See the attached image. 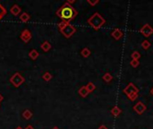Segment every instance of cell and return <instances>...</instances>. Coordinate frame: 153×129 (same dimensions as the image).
Segmentation results:
<instances>
[{
	"mask_svg": "<svg viewBox=\"0 0 153 129\" xmlns=\"http://www.w3.org/2000/svg\"><path fill=\"white\" fill-rule=\"evenodd\" d=\"M56 15L58 16L63 22L70 23V22L74 20V19L77 16L78 12L72 5L66 2L56 12Z\"/></svg>",
	"mask_w": 153,
	"mask_h": 129,
	"instance_id": "cell-1",
	"label": "cell"
},
{
	"mask_svg": "<svg viewBox=\"0 0 153 129\" xmlns=\"http://www.w3.org/2000/svg\"><path fill=\"white\" fill-rule=\"evenodd\" d=\"M87 23H88L89 25H91L95 31H99L106 23V20H105V18L99 14V13L96 12L88 19Z\"/></svg>",
	"mask_w": 153,
	"mask_h": 129,
	"instance_id": "cell-2",
	"label": "cell"
},
{
	"mask_svg": "<svg viewBox=\"0 0 153 129\" xmlns=\"http://www.w3.org/2000/svg\"><path fill=\"white\" fill-rule=\"evenodd\" d=\"M124 93L127 96V98H128L130 100L133 101L135 100L138 96H139V89L138 87L134 84L133 82H129L128 84L125 86V88L123 90Z\"/></svg>",
	"mask_w": 153,
	"mask_h": 129,
	"instance_id": "cell-3",
	"label": "cell"
},
{
	"mask_svg": "<svg viewBox=\"0 0 153 129\" xmlns=\"http://www.w3.org/2000/svg\"><path fill=\"white\" fill-rule=\"evenodd\" d=\"M24 81H25L24 77L19 72H16L14 75H12L11 78H10V82L16 88L20 87L24 82Z\"/></svg>",
	"mask_w": 153,
	"mask_h": 129,
	"instance_id": "cell-4",
	"label": "cell"
},
{
	"mask_svg": "<svg viewBox=\"0 0 153 129\" xmlns=\"http://www.w3.org/2000/svg\"><path fill=\"white\" fill-rule=\"evenodd\" d=\"M60 32L66 38L69 39V38H71L76 32V28L74 26V25H72L71 23H67L66 26L60 31Z\"/></svg>",
	"mask_w": 153,
	"mask_h": 129,
	"instance_id": "cell-5",
	"label": "cell"
},
{
	"mask_svg": "<svg viewBox=\"0 0 153 129\" xmlns=\"http://www.w3.org/2000/svg\"><path fill=\"white\" fill-rule=\"evenodd\" d=\"M140 32H141L144 37L148 38L153 34V27H151L149 23H146L140 29Z\"/></svg>",
	"mask_w": 153,
	"mask_h": 129,
	"instance_id": "cell-6",
	"label": "cell"
},
{
	"mask_svg": "<svg viewBox=\"0 0 153 129\" xmlns=\"http://www.w3.org/2000/svg\"><path fill=\"white\" fill-rule=\"evenodd\" d=\"M132 108H133V110H134L137 114L142 115L146 110H147V106H146L144 103H142V101H138L136 104L132 107Z\"/></svg>",
	"mask_w": 153,
	"mask_h": 129,
	"instance_id": "cell-7",
	"label": "cell"
},
{
	"mask_svg": "<svg viewBox=\"0 0 153 129\" xmlns=\"http://www.w3.org/2000/svg\"><path fill=\"white\" fill-rule=\"evenodd\" d=\"M31 37H32V35H31V32L30 30L28 29H24L22 33L20 35V38L21 40L24 42V43H28L30 40H31Z\"/></svg>",
	"mask_w": 153,
	"mask_h": 129,
	"instance_id": "cell-8",
	"label": "cell"
},
{
	"mask_svg": "<svg viewBox=\"0 0 153 129\" xmlns=\"http://www.w3.org/2000/svg\"><path fill=\"white\" fill-rule=\"evenodd\" d=\"M111 36L115 39L116 41H119L121 38L124 36L123 31L120 29H114L111 32Z\"/></svg>",
	"mask_w": 153,
	"mask_h": 129,
	"instance_id": "cell-9",
	"label": "cell"
},
{
	"mask_svg": "<svg viewBox=\"0 0 153 129\" xmlns=\"http://www.w3.org/2000/svg\"><path fill=\"white\" fill-rule=\"evenodd\" d=\"M10 12H11V14L13 15H15V16H17L18 15H20L21 14V12H22V8L19 6L18 5H14L12 6V7L10 8Z\"/></svg>",
	"mask_w": 153,
	"mask_h": 129,
	"instance_id": "cell-10",
	"label": "cell"
},
{
	"mask_svg": "<svg viewBox=\"0 0 153 129\" xmlns=\"http://www.w3.org/2000/svg\"><path fill=\"white\" fill-rule=\"evenodd\" d=\"M123 112V110L121 109L119 107L117 106H115L111 108V110H110V113L112 114L113 117H118V116Z\"/></svg>",
	"mask_w": 153,
	"mask_h": 129,
	"instance_id": "cell-11",
	"label": "cell"
},
{
	"mask_svg": "<svg viewBox=\"0 0 153 129\" xmlns=\"http://www.w3.org/2000/svg\"><path fill=\"white\" fill-rule=\"evenodd\" d=\"M51 47H52V46H51V44L48 41H45L40 45V48H41V49L44 51V52H48V51H49L51 49Z\"/></svg>",
	"mask_w": 153,
	"mask_h": 129,
	"instance_id": "cell-12",
	"label": "cell"
},
{
	"mask_svg": "<svg viewBox=\"0 0 153 129\" xmlns=\"http://www.w3.org/2000/svg\"><path fill=\"white\" fill-rule=\"evenodd\" d=\"M78 93L81 97L82 98H86V97L89 95V92L87 91L86 86H81L79 90H78Z\"/></svg>",
	"mask_w": 153,
	"mask_h": 129,
	"instance_id": "cell-13",
	"label": "cell"
},
{
	"mask_svg": "<svg viewBox=\"0 0 153 129\" xmlns=\"http://www.w3.org/2000/svg\"><path fill=\"white\" fill-rule=\"evenodd\" d=\"M81 57H83L86 59V57H89L91 55V51L89 48H83L81 50Z\"/></svg>",
	"mask_w": 153,
	"mask_h": 129,
	"instance_id": "cell-14",
	"label": "cell"
},
{
	"mask_svg": "<svg viewBox=\"0 0 153 129\" xmlns=\"http://www.w3.org/2000/svg\"><path fill=\"white\" fill-rule=\"evenodd\" d=\"M39 56H40V53L38 52L36 49H31L29 52V57L32 60H36L38 57H39Z\"/></svg>",
	"mask_w": 153,
	"mask_h": 129,
	"instance_id": "cell-15",
	"label": "cell"
},
{
	"mask_svg": "<svg viewBox=\"0 0 153 129\" xmlns=\"http://www.w3.org/2000/svg\"><path fill=\"white\" fill-rule=\"evenodd\" d=\"M102 79H103L106 82H110L112 80H113V76H112V74H110V73H108V72H107V73H105L103 75H102Z\"/></svg>",
	"mask_w": 153,
	"mask_h": 129,
	"instance_id": "cell-16",
	"label": "cell"
},
{
	"mask_svg": "<svg viewBox=\"0 0 153 129\" xmlns=\"http://www.w3.org/2000/svg\"><path fill=\"white\" fill-rule=\"evenodd\" d=\"M85 86H86V89H87V91L89 92V93H91V92H94V91H95V89H96V85H95L92 82H88Z\"/></svg>",
	"mask_w": 153,
	"mask_h": 129,
	"instance_id": "cell-17",
	"label": "cell"
},
{
	"mask_svg": "<svg viewBox=\"0 0 153 129\" xmlns=\"http://www.w3.org/2000/svg\"><path fill=\"white\" fill-rule=\"evenodd\" d=\"M30 15L28 14V13H26V12L23 13V14L21 15V16H20V20L23 23H27L30 20Z\"/></svg>",
	"mask_w": 153,
	"mask_h": 129,
	"instance_id": "cell-18",
	"label": "cell"
},
{
	"mask_svg": "<svg viewBox=\"0 0 153 129\" xmlns=\"http://www.w3.org/2000/svg\"><path fill=\"white\" fill-rule=\"evenodd\" d=\"M23 117L25 118V119H30L31 117H32V112H31L30 109H25V110L23 112Z\"/></svg>",
	"mask_w": 153,
	"mask_h": 129,
	"instance_id": "cell-19",
	"label": "cell"
},
{
	"mask_svg": "<svg viewBox=\"0 0 153 129\" xmlns=\"http://www.w3.org/2000/svg\"><path fill=\"white\" fill-rule=\"evenodd\" d=\"M150 46H151V43H150V41H148V40H145V41H143L142 42V48L143 49H145V50L149 49L150 48Z\"/></svg>",
	"mask_w": 153,
	"mask_h": 129,
	"instance_id": "cell-20",
	"label": "cell"
},
{
	"mask_svg": "<svg viewBox=\"0 0 153 129\" xmlns=\"http://www.w3.org/2000/svg\"><path fill=\"white\" fill-rule=\"evenodd\" d=\"M42 79L45 82H49L51 79H52V74H51L49 72H45L42 75Z\"/></svg>",
	"mask_w": 153,
	"mask_h": 129,
	"instance_id": "cell-21",
	"label": "cell"
},
{
	"mask_svg": "<svg viewBox=\"0 0 153 129\" xmlns=\"http://www.w3.org/2000/svg\"><path fill=\"white\" fill-rule=\"evenodd\" d=\"M131 57L132 60H139L140 57H141V53L138 52V51H133L131 55Z\"/></svg>",
	"mask_w": 153,
	"mask_h": 129,
	"instance_id": "cell-22",
	"label": "cell"
},
{
	"mask_svg": "<svg viewBox=\"0 0 153 129\" xmlns=\"http://www.w3.org/2000/svg\"><path fill=\"white\" fill-rule=\"evenodd\" d=\"M6 15V9L4 7V6L0 4V21H1V19Z\"/></svg>",
	"mask_w": 153,
	"mask_h": 129,
	"instance_id": "cell-23",
	"label": "cell"
},
{
	"mask_svg": "<svg viewBox=\"0 0 153 129\" xmlns=\"http://www.w3.org/2000/svg\"><path fill=\"white\" fill-rule=\"evenodd\" d=\"M130 64L132 66V67H134V68H136V67H138L139 66V64H140V61L139 60H131V62H130Z\"/></svg>",
	"mask_w": 153,
	"mask_h": 129,
	"instance_id": "cell-24",
	"label": "cell"
},
{
	"mask_svg": "<svg viewBox=\"0 0 153 129\" xmlns=\"http://www.w3.org/2000/svg\"><path fill=\"white\" fill-rule=\"evenodd\" d=\"M87 3L91 6H95L99 3V0H94V1H92V0H87Z\"/></svg>",
	"mask_w": 153,
	"mask_h": 129,
	"instance_id": "cell-25",
	"label": "cell"
},
{
	"mask_svg": "<svg viewBox=\"0 0 153 129\" xmlns=\"http://www.w3.org/2000/svg\"><path fill=\"white\" fill-rule=\"evenodd\" d=\"M67 24V23H65V22H60L58 24H57V26H58V29H59V31H61L64 27H65L66 26V25Z\"/></svg>",
	"mask_w": 153,
	"mask_h": 129,
	"instance_id": "cell-26",
	"label": "cell"
},
{
	"mask_svg": "<svg viewBox=\"0 0 153 129\" xmlns=\"http://www.w3.org/2000/svg\"><path fill=\"white\" fill-rule=\"evenodd\" d=\"M98 129H108V128H107V126H105V125H100Z\"/></svg>",
	"mask_w": 153,
	"mask_h": 129,
	"instance_id": "cell-27",
	"label": "cell"
},
{
	"mask_svg": "<svg viewBox=\"0 0 153 129\" xmlns=\"http://www.w3.org/2000/svg\"><path fill=\"white\" fill-rule=\"evenodd\" d=\"M24 129H34V127H33L32 126H30V125H29V126H27L26 127H25Z\"/></svg>",
	"mask_w": 153,
	"mask_h": 129,
	"instance_id": "cell-28",
	"label": "cell"
},
{
	"mask_svg": "<svg viewBox=\"0 0 153 129\" xmlns=\"http://www.w3.org/2000/svg\"><path fill=\"white\" fill-rule=\"evenodd\" d=\"M68 4H70V5H72L73 3H74L75 2V0H67V1H66Z\"/></svg>",
	"mask_w": 153,
	"mask_h": 129,
	"instance_id": "cell-29",
	"label": "cell"
},
{
	"mask_svg": "<svg viewBox=\"0 0 153 129\" xmlns=\"http://www.w3.org/2000/svg\"><path fill=\"white\" fill-rule=\"evenodd\" d=\"M3 100H4V96H3V95H2L1 93H0V102H1V101H2Z\"/></svg>",
	"mask_w": 153,
	"mask_h": 129,
	"instance_id": "cell-30",
	"label": "cell"
},
{
	"mask_svg": "<svg viewBox=\"0 0 153 129\" xmlns=\"http://www.w3.org/2000/svg\"><path fill=\"white\" fill-rule=\"evenodd\" d=\"M150 94H151V95H153V87L150 89Z\"/></svg>",
	"mask_w": 153,
	"mask_h": 129,
	"instance_id": "cell-31",
	"label": "cell"
},
{
	"mask_svg": "<svg viewBox=\"0 0 153 129\" xmlns=\"http://www.w3.org/2000/svg\"><path fill=\"white\" fill-rule=\"evenodd\" d=\"M15 129H23V127H21V126H17Z\"/></svg>",
	"mask_w": 153,
	"mask_h": 129,
	"instance_id": "cell-32",
	"label": "cell"
},
{
	"mask_svg": "<svg viewBox=\"0 0 153 129\" xmlns=\"http://www.w3.org/2000/svg\"><path fill=\"white\" fill-rule=\"evenodd\" d=\"M52 129H59V128H58V127H57V126H54V127H53Z\"/></svg>",
	"mask_w": 153,
	"mask_h": 129,
	"instance_id": "cell-33",
	"label": "cell"
},
{
	"mask_svg": "<svg viewBox=\"0 0 153 129\" xmlns=\"http://www.w3.org/2000/svg\"><path fill=\"white\" fill-rule=\"evenodd\" d=\"M0 106H1V104H0Z\"/></svg>",
	"mask_w": 153,
	"mask_h": 129,
	"instance_id": "cell-34",
	"label": "cell"
}]
</instances>
